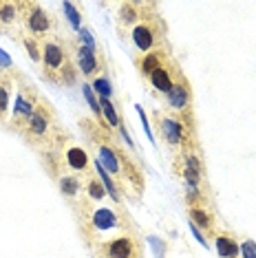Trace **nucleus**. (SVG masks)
<instances>
[{
	"mask_svg": "<svg viewBox=\"0 0 256 258\" xmlns=\"http://www.w3.org/2000/svg\"><path fill=\"white\" fill-rule=\"evenodd\" d=\"M110 139L113 137L93 133V142L97 144V163H100L106 174L108 172L113 174L115 181H117L124 190H133L135 195H139V190H142V185H144L142 172H139V168L128 159Z\"/></svg>",
	"mask_w": 256,
	"mask_h": 258,
	"instance_id": "1",
	"label": "nucleus"
},
{
	"mask_svg": "<svg viewBox=\"0 0 256 258\" xmlns=\"http://www.w3.org/2000/svg\"><path fill=\"white\" fill-rule=\"evenodd\" d=\"M164 31H166L164 22L157 16H146L131 31V40L142 55L153 53V51H164Z\"/></svg>",
	"mask_w": 256,
	"mask_h": 258,
	"instance_id": "2",
	"label": "nucleus"
},
{
	"mask_svg": "<svg viewBox=\"0 0 256 258\" xmlns=\"http://www.w3.org/2000/svg\"><path fill=\"white\" fill-rule=\"evenodd\" d=\"M42 67H44L46 80H53V82L73 80V67L67 57V51L55 40H46L42 44Z\"/></svg>",
	"mask_w": 256,
	"mask_h": 258,
	"instance_id": "3",
	"label": "nucleus"
},
{
	"mask_svg": "<svg viewBox=\"0 0 256 258\" xmlns=\"http://www.w3.org/2000/svg\"><path fill=\"white\" fill-rule=\"evenodd\" d=\"M157 126H159L161 137L166 139V144L170 146V148H179V150L192 148V135H190L192 126H190V121H183L181 117L164 115V117H159Z\"/></svg>",
	"mask_w": 256,
	"mask_h": 258,
	"instance_id": "4",
	"label": "nucleus"
},
{
	"mask_svg": "<svg viewBox=\"0 0 256 258\" xmlns=\"http://www.w3.org/2000/svg\"><path fill=\"white\" fill-rule=\"evenodd\" d=\"M40 106V97L38 91L33 86L25 84L18 93V99H16V106H14V115L9 119V128L11 131H18L22 133V128L27 126V121L31 119V115L36 113V108Z\"/></svg>",
	"mask_w": 256,
	"mask_h": 258,
	"instance_id": "5",
	"label": "nucleus"
},
{
	"mask_svg": "<svg viewBox=\"0 0 256 258\" xmlns=\"http://www.w3.org/2000/svg\"><path fill=\"white\" fill-rule=\"evenodd\" d=\"M51 128H53V113L46 104H40L31 119L27 121V126L22 128V135L29 142H53Z\"/></svg>",
	"mask_w": 256,
	"mask_h": 258,
	"instance_id": "6",
	"label": "nucleus"
},
{
	"mask_svg": "<svg viewBox=\"0 0 256 258\" xmlns=\"http://www.w3.org/2000/svg\"><path fill=\"white\" fill-rule=\"evenodd\" d=\"M102 258H142V243L133 234H119L102 245Z\"/></svg>",
	"mask_w": 256,
	"mask_h": 258,
	"instance_id": "7",
	"label": "nucleus"
},
{
	"mask_svg": "<svg viewBox=\"0 0 256 258\" xmlns=\"http://www.w3.org/2000/svg\"><path fill=\"white\" fill-rule=\"evenodd\" d=\"M183 78V73H181V69L177 67V62L172 60L170 55L166 57L164 62L159 64V67L155 69L153 73H150V86L157 91V93H164V95H168V91L172 89L174 84H177L179 80Z\"/></svg>",
	"mask_w": 256,
	"mask_h": 258,
	"instance_id": "8",
	"label": "nucleus"
},
{
	"mask_svg": "<svg viewBox=\"0 0 256 258\" xmlns=\"http://www.w3.org/2000/svg\"><path fill=\"white\" fill-rule=\"evenodd\" d=\"M22 27L31 33L33 38H42L51 31V20L46 11L36 3H22Z\"/></svg>",
	"mask_w": 256,
	"mask_h": 258,
	"instance_id": "9",
	"label": "nucleus"
},
{
	"mask_svg": "<svg viewBox=\"0 0 256 258\" xmlns=\"http://www.w3.org/2000/svg\"><path fill=\"white\" fill-rule=\"evenodd\" d=\"M84 227H91L93 234H104V232H119L124 230L121 216L110 208H95L89 214V219L82 221Z\"/></svg>",
	"mask_w": 256,
	"mask_h": 258,
	"instance_id": "10",
	"label": "nucleus"
},
{
	"mask_svg": "<svg viewBox=\"0 0 256 258\" xmlns=\"http://www.w3.org/2000/svg\"><path fill=\"white\" fill-rule=\"evenodd\" d=\"M22 27V3H0V31L14 33Z\"/></svg>",
	"mask_w": 256,
	"mask_h": 258,
	"instance_id": "11",
	"label": "nucleus"
},
{
	"mask_svg": "<svg viewBox=\"0 0 256 258\" xmlns=\"http://www.w3.org/2000/svg\"><path fill=\"white\" fill-rule=\"evenodd\" d=\"M168 104L174 108V110H188L190 106V86H188V82H185V78H181L177 82V84L172 86L170 91H168Z\"/></svg>",
	"mask_w": 256,
	"mask_h": 258,
	"instance_id": "12",
	"label": "nucleus"
},
{
	"mask_svg": "<svg viewBox=\"0 0 256 258\" xmlns=\"http://www.w3.org/2000/svg\"><path fill=\"white\" fill-rule=\"evenodd\" d=\"M11 93H14V73L3 71L0 73V121H5V115L9 110Z\"/></svg>",
	"mask_w": 256,
	"mask_h": 258,
	"instance_id": "13",
	"label": "nucleus"
},
{
	"mask_svg": "<svg viewBox=\"0 0 256 258\" xmlns=\"http://www.w3.org/2000/svg\"><path fill=\"white\" fill-rule=\"evenodd\" d=\"M78 67L82 69L84 75H93L100 71V60H97L95 49L91 46H78Z\"/></svg>",
	"mask_w": 256,
	"mask_h": 258,
	"instance_id": "14",
	"label": "nucleus"
},
{
	"mask_svg": "<svg viewBox=\"0 0 256 258\" xmlns=\"http://www.w3.org/2000/svg\"><path fill=\"white\" fill-rule=\"evenodd\" d=\"M166 57H168L166 51H153V53H146V55L137 57V69H139V73H142L144 78H150V73H153L155 69L166 60Z\"/></svg>",
	"mask_w": 256,
	"mask_h": 258,
	"instance_id": "15",
	"label": "nucleus"
},
{
	"mask_svg": "<svg viewBox=\"0 0 256 258\" xmlns=\"http://www.w3.org/2000/svg\"><path fill=\"white\" fill-rule=\"evenodd\" d=\"M64 159H67L69 168L78 170V172L89 168V155H86L84 148H80V146H71V148L64 152Z\"/></svg>",
	"mask_w": 256,
	"mask_h": 258,
	"instance_id": "16",
	"label": "nucleus"
},
{
	"mask_svg": "<svg viewBox=\"0 0 256 258\" xmlns=\"http://www.w3.org/2000/svg\"><path fill=\"white\" fill-rule=\"evenodd\" d=\"M217 251L221 258H236L238 256V245L236 240L228 234H219L217 236Z\"/></svg>",
	"mask_w": 256,
	"mask_h": 258,
	"instance_id": "17",
	"label": "nucleus"
},
{
	"mask_svg": "<svg viewBox=\"0 0 256 258\" xmlns=\"http://www.w3.org/2000/svg\"><path fill=\"white\" fill-rule=\"evenodd\" d=\"M190 216L195 223H199V227H203V230H210L212 227V216H210V210L203 208V205H192L190 208Z\"/></svg>",
	"mask_w": 256,
	"mask_h": 258,
	"instance_id": "18",
	"label": "nucleus"
},
{
	"mask_svg": "<svg viewBox=\"0 0 256 258\" xmlns=\"http://www.w3.org/2000/svg\"><path fill=\"white\" fill-rule=\"evenodd\" d=\"M60 187H62V192L67 197H75L78 195V190H80V183H78V179L75 177H60Z\"/></svg>",
	"mask_w": 256,
	"mask_h": 258,
	"instance_id": "19",
	"label": "nucleus"
},
{
	"mask_svg": "<svg viewBox=\"0 0 256 258\" xmlns=\"http://www.w3.org/2000/svg\"><path fill=\"white\" fill-rule=\"evenodd\" d=\"M100 106L104 108V113H106V117H108V121H110V126H117V124H119V117H117V113H115L113 104H110V102H108V99H106V97H102Z\"/></svg>",
	"mask_w": 256,
	"mask_h": 258,
	"instance_id": "20",
	"label": "nucleus"
},
{
	"mask_svg": "<svg viewBox=\"0 0 256 258\" xmlns=\"http://www.w3.org/2000/svg\"><path fill=\"white\" fill-rule=\"evenodd\" d=\"M89 197L93 199V201H100V199H104L106 197V192H104V187H102V183L100 181H89Z\"/></svg>",
	"mask_w": 256,
	"mask_h": 258,
	"instance_id": "21",
	"label": "nucleus"
},
{
	"mask_svg": "<svg viewBox=\"0 0 256 258\" xmlns=\"http://www.w3.org/2000/svg\"><path fill=\"white\" fill-rule=\"evenodd\" d=\"M22 42H25V46H27V49H29V55H31V60H36V62H40V53H38L40 44H38V40H33V38H29V36H25V38H22Z\"/></svg>",
	"mask_w": 256,
	"mask_h": 258,
	"instance_id": "22",
	"label": "nucleus"
},
{
	"mask_svg": "<svg viewBox=\"0 0 256 258\" xmlns=\"http://www.w3.org/2000/svg\"><path fill=\"white\" fill-rule=\"evenodd\" d=\"M84 95H86V99H89L91 108L95 110V115H102V106H100V102H97V99L93 97V93H91V86H89V84H84Z\"/></svg>",
	"mask_w": 256,
	"mask_h": 258,
	"instance_id": "23",
	"label": "nucleus"
},
{
	"mask_svg": "<svg viewBox=\"0 0 256 258\" xmlns=\"http://www.w3.org/2000/svg\"><path fill=\"white\" fill-rule=\"evenodd\" d=\"M93 86H95V89L102 93V97H106V99H108V95H110V89H108V82H106V80L97 78V80H95V84H93Z\"/></svg>",
	"mask_w": 256,
	"mask_h": 258,
	"instance_id": "24",
	"label": "nucleus"
},
{
	"mask_svg": "<svg viewBox=\"0 0 256 258\" xmlns=\"http://www.w3.org/2000/svg\"><path fill=\"white\" fill-rule=\"evenodd\" d=\"M64 9L69 11V18H71V22L75 27L80 25V16H78V9H73V5H69V3H64Z\"/></svg>",
	"mask_w": 256,
	"mask_h": 258,
	"instance_id": "25",
	"label": "nucleus"
},
{
	"mask_svg": "<svg viewBox=\"0 0 256 258\" xmlns=\"http://www.w3.org/2000/svg\"><path fill=\"white\" fill-rule=\"evenodd\" d=\"M243 251H245V258H256V243H252V240L243 243Z\"/></svg>",
	"mask_w": 256,
	"mask_h": 258,
	"instance_id": "26",
	"label": "nucleus"
}]
</instances>
